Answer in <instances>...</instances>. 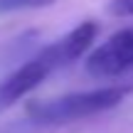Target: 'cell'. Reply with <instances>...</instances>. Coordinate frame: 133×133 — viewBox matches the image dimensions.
I'll list each match as a JSON object with an SVG mask.
<instances>
[{"label": "cell", "mask_w": 133, "mask_h": 133, "mask_svg": "<svg viewBox=\"0 0 133 133\" xmlns=\"http://www.w3.org/2000/svg\"><path fill=\"white\" fill-rule=\"evenodd\" d=\"M131 86H101L91 91H76L59 99L47 101H32L27 106V118L37 126H62L79 118L104 114L109 109H116L126 96L131 94Z\"/></svg>", "instance_id": "6da1fadb"}, {"label": "cell", "mask_w": 133, "mask_h": 133, "mask_svg": "<svg viewBox=\"0 0 133 133\" xmlns=\"http://www.w3.org/2000/svg\"><path fill=\"white\" fill-rule=\"evenodd\" d=\"M66 66L64 54L59 49V44H49L42 52H37L32 59H27L20 69H15L8 79L0 81V109H8L15 101H20L22 96H27L30 91H35L54 69Z\"/></svg>", "instance_id": "7a4b0ae2"}, {"label": "cell", "mask_w": 133, "mask_h": 133, "mask_svg": "<svg viewBox=\"0 0 133 133\" xmlns=\"http://www.w3.org/2000/svg\"><path fill=\"white\" fill-rule=\"evenodd\" d=\"M86 69L96 79H114L133 69V30L111 35L99 49L91 52Z\"/></svg>", "instance_id": "3957f363"}, {"label": "cell", "mask_w": 133, "mask_h": 133, "mask_svg": "<svg viewBox=\"0 0 133 133\" xmlns=\"http://www.w3.org/2000/svg\"><path fill=\"white\" fill-rule=\"evenodd\" d=\"M54 0H0V12H15V10H35L47 8Z\"/></svg>", "instance_id": "277c9868"}, {"label": "cell", "mask_w": 133, "mask_h": 133, "mask_svg": "<svg viewBox=\"0 0 133 133\" xmlns=\"http://www.w3.org/2000/svg\"><path fill=\"white\" fill-rule=\"evenodd\" d=\"M109 12L114 17H133V0H109Z\"/></svg>", "instance_id": "5b68a950"}]
</instances>
